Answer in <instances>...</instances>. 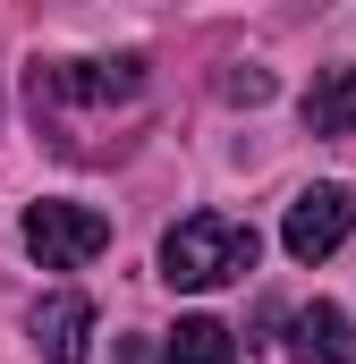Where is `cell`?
Returning a JSON list of instances; mask_svg holds the SVG:
<instances>
[{
  "instance_id": "obj_7",
  "label": "cell",
  "mask_w": 356,
  "mask_h": 364,
  "mask_svg": "<svg viewBox=\"0 0 356 364\" xmlns=\"http://www.w3.org/2000/svg\"><path fill=\"white\" fill-rule=\"evenodd\" d=\"M288 331H297V348H305V356H323V364H356V322L340 314V305H305Z\"/></svg>"
},
{
  "instance_id": "obj_6",
  "label": "cell",
  "mask_w": 356,
  "mask_h": 364,
  "mask_svg": "<svg viewBox=\"0 0 356 364\" xmlns=\"http://www.w3.org/2000/svg\"><path fill=\"white\" fill-rule=\"evenodd\" d=\"M305 127H314V136H356V68H323V77H314Z\"/></svg>"
},
{
  "instance_id": "obj_4",
  "label": "cell",
  "mask_w": 356,
  "mask_h": 364,
  "mask_svg": "<svg viewBox=\"0 0 356 364\" xmlns=\"http://www.w3.org/2000/svg\"><path fill=\"white\" fill-rule=\"evenodd\" d=\"M136 102L145 93V60H51L34 68V102Z\"/></svg>"
},
{
  "instance_id": "obj_2",
  "label": "cell",
  "mask_w": 356,
  "mask_h": 364,
  "mask_svg": "<svg viewBox=\"0 0 356 364\" xmlns=\"http://www.w3.org/2000/svg\"><path fill=\"white\" fill-rule=\"evenodd\" d=\"M17 237H26V255H34L43 272H77V263H93V255L110 246V220H102L93 203H26Z\"/></svg>"
},
{
  "instance_id": "obj_5",
  "label": "cell",
  "mask_w": 356,
  "mask_h": 364,
  "mask_svg": "<svg viewBox=\"0 0 356 364\" xmlns=\"http://www.w3.org/2000/svg\"><path fill=\"white\" fill-rule=\"evenodd\" d=\"M34 348H43V364H85L93 356V305L77 288H51L34 305Z\"/></svg>"
},
{
  "instance_id": "obj_3",
  "label": "cell",
  "mask_w": 356,
  "mask_h": 364,
  "mask_svg": "<svg viewBox=\"0 0 356 364\" xmlns=\"http://www.w3.org/2000/svg\"><path fill=\"white\" fill-rule=\"evenodd\" d=\"M348 229H356V186L323 178V186H305V195L288 203L280 246H288L297 263H323V255H340V246H348Z\"/></svg>"
},
{
  "instance_id": "obj_8",
  "label": "cell",
  "mask_w": 356,
  "mask_h": 364,
  "mask_svg": "<svg viewBox=\"0 0 356 364\" xmlns=\"http://www.w3.org/2000/svg\"><path fill=\"white\" fill-rule=\"evenodd\" d=\"M170 364H238V339H229L212 314H187L170 331Z\"/></svg>"
},
{
  "instance_id": "obj_1",
  "label": "cell",
  "mask_w": 356,
  "mask_h": 364,
  "mask_svg": "<svg viewBox=\"0 0 356 364\" xmlns=\"http://www.w3.org/2000/svg\"><path fill=\"white\" fill-rule=\"evenodd\" d=\"M255 229L229 220V212H187L170 237H162V279L170 288H221V279L255 272Z\"/></svg>"
}]
</instances>
